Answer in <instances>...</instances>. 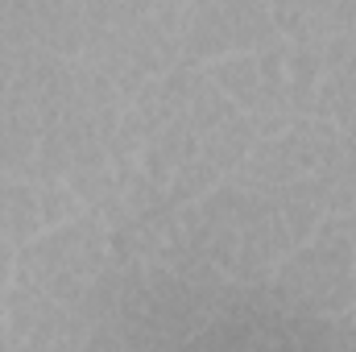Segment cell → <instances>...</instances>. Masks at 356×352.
I'll use <instances>...</instances> for the list:
<instances>
[{
    "instance_id": "6da1fadb",
    "label": "cell",
    "mask_w": 356,
    "mask_h": 352,
    "mask_svg": "<svg viewBox=\"0 0 356 352\" xmlns=\"http://www.w3.org/2000/svg\"><path fill=\"white\" fill-rule=\"evenodd\" d=\"M178 232L195 257L216 265L236 286L266 282L294 249L273 195L236 186L232 178L216 182L195 203H178Z\"/></svg>"
},
{
    "instance_id": "7a4b0ae2",
    "label": "cell",
    "mask_w": 356,
    "mask_h": 352,
    "mask_svg": "<svg viewBox=\"0 0 356 352\" xmlns=\"http://www.w3.org/2000/svg\"><path fill=\"white\" fill-rule=\"evenodd\" d=\"M108 269H112V228L91 207L67 224L38 232L29 245H21L13 253V278L17 282L50 294L63 307H75L88 323L91 298H95Z\"/></svg>"
},
{
    "instance_id": "3957f363",
    "label": "cell",
    "mask_w": 356,
    "mask_h": 352,
    "mask_svg": "<svg viewBox=\"0 0 356 352\" xmlns=\"http://www.w3.org/2000/svg\"><path fill=\"white\" fill-rule=\"evenodd\" d=\"M282 303H290L302 315H340L356 307V245L348 216L327 211L307 241H298L273 269V282Z\"/></svg>"
},
{
    "instance_id": "277c9868",
    "label": "cell",
    "mask_w": 356,
    "mask_h": 352,
    "mask_svg": "<svg viewBox=\"0 0 356 352\" xmlns=\"http://www.w3.org/2000/svg\"><path fill=\"white\" fill-rule=\"evenodd\" d=\"M340 129L327 120V116H294L286 129L269 133V137H257L253 150L241 158V166L232 170V182L236 186H249V191H261V195H273L282 191L286 182L307 175H323L327 162L336 158L340 150Z\"/></svg>"
},
{
    "instance_id": "5b68a950",
    "label": "cell",
    "mask_w": 356,
    "mask_h": 352,
    "mask_svg": "<svg viewBox=\"0 0 356 352\" xmlns=\"http://www.w3.org/2000/svg\"><path fill=\"white\" fill-rule=\"evenodd\" d=\"M277 21L269 0H186L182 13V63L203 67L220 54L273 46Z\"/></svg>"
},
{
    "instance_id": "8992f818",
    "label": "cell",
    "mask_w": 356,
    "mask_h": 352,
    "mask_svg": "<svg viewBox=\"0 0 356 352\" xmlns=\"http://www.w3.org/2000/svg\"><path fill=\"white\" fill-rule=\"evenodd\" d=\"M253 141H257V129L249 112L236 108L199 67L195 88H191V158L186 162H207L228 178L241 166V158L253 150Z\"/></svg>"
},
{
    "instance_id": "52a82bcc",
    "label": "cell",
    "mask_w": 356,
    "mask_h": 352,
    "mask_svg": "<svg viewBox=\"0 0 356 352\" xmlns=\"http://www.w3.org/2000/svg\"><path fill=\"white\" fill-rule=\"evenodd\" d=\"M91 340V323L54 303L50 294L8 278L4 286V344L8 349H79Z\"/></svg>"
},
{
    "instance_id": "ba28073f",
    "label": "cell",
    "mask_w": 356,
    "mask_h": 352,
    "mask_svg": "<svg viewBox=\"0 0 356 352\" xmlns=\"http://www.w3.org/2000/svg\"><path fill=\"white\" fill-rule=\"evenodd\" d=\"M29 25L42 50L58 58H79L88 38L83 0H29Z\"/></svg>"
},
{
    "instance_id": "9c48e42d",
    "label": "cell",
    "mask_w": 356,
    "mask_h": 352,
    "mask_svg": "<svg viewBox=\"0 0 356 352\" xmlns=\"http://www.w3.org/2000/svg\"><path fill=\"white\" fill-rule=\"evenodd\" d=\"M38 232H46L38 178L0 175V237H4L13 249H21V245H29Z\"/></svg>"
},
{
    "instance_id": "30bf717a",
    "label": "cell",
    "mask_w": 356,
    "mask_h": 352,
    "mask_svg": "<svg viewBox=\"0 0 356 352\" xmlns=\"http://www.w3.org/2000/svg\"><path fill=\"white\" fill-rule=\"evenodd\" d=\"M273 203L282 207V220L290 228V241H307L315 232V224L327 216V186L319 175H307V178H294L286 182L282 191H273Z\"/></svg>"
},
{
    "instance_id": "8fae6325",
    "label": "cell",
    "mask_w": 356,
    "mask_h": 352,
    "mask_svg": "<svg viewBox=\"0 0 356 352\" xmlns=\"http://www.w3.org/2000/svg\"><path fill=\"white\" fill-rule=\"evenodd\" d=\"M269 4H273V21H277L282 38L327 46L323 42V17H327L332 0H269Z\"/></svg>"
},
{
    "instance_id": "7c38bea8",
    "label": "cell",
    "mask_w": 356,
    "mask_h": 352,
    "mask_svg": "<svg viewBox=\"0 0 356 352\" xmlns=\"http://www.w3.org/2000/svg\"><path fill=\"white\" fill-rule=\"evenodd\" d=\"M323 186H327V211L336 216H356V137H340L336 158L323 170Z\"/></svg>"
},
{
    "instance_id": "4fadbf2b",
    "label": "cell",
    "mask_w": 356,
    "mask_h": 352,
    "mask_svg": "<svg viewBox=\"0 0 356 352\" xmlns=\"http://www.w3.org/2000/svg\"><path fill=\"white\" fill-rule=\"evenodd\" d=\"M340 33H356V0H332V8L323 17V42L340 38Z\"/></svg>"
},
{
    "instance_id": "5bb4252c",
    "label": "cell",
    "mask_w": 356,
    "mask_h": 352,
    "mask_svg": "<svg viewBox=\"0 0 356 352\" xmlns=\"http://www.w3.org/2000/svg\"><path fill=\"white\" fill-rule=\"evenodd\" d=\"M13 278V245L0 237V344H4V286Z\"/></svg>"
},
{
    "instance_id": "9a60e30c",
    "label": "cell",
    "mask_w": 356,
    "mask_h": 352,
    "mask_svg": "<svg viewBox=\"0 0 356 352\" xmlns=\"http://www.w3.org/2000/svg\"><path fill=\"white\" fill-rule=\"evenodd\" d=\"M336 319H340V332H344V340H348V344H356V307L340 311Z\"/></svg>"
},
{
    "instance_id": "2e32d148",
    "label": "cell",
    "mask_w": 356,
    "mask_h": 352,
    "mask_svg": "<svg viewBox=\"0 0 356 352\" xmlns=\"http://www.w3.org/2000/svg\"><path fill=\"white\" fill-rule=\"evenodd\" d=\"M348 228H353V245H356V216H348Z\"/></svg>"
}]
</instances>
